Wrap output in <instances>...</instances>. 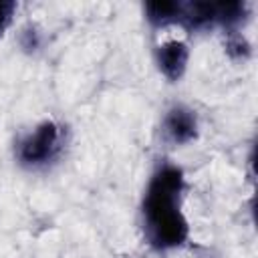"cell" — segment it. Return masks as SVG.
Instances as JSON below:
<instances>
[{
  "instance_id": "obj_1",
  "label": "cell",
  "mask_w": 258,
  "mask_h": 258,
  "mask_svg": "<svg viewBox=\"0 0 258 258\" xmlns=\"http://www.w3.org/2000/svg\"><path fill=\"white\" fill-rule=\"evenodd\" d=\"M185 177L181 167L161 163L149 177L141 200V226L147 244L165 252L185 244L189 224L181 212Z\"/></svg>"
},
{
  "instance_id": "obj_2",
  "label": "cell",
  "mask_w": 258,
  "mask_h": 258,
  "mask_svg": "<svg viewBox=\"0 0 258 258\" xmlns=\"http://www.w3.org/2000/svg\"><path fill=\"white\" fill-rule=\"evenodd\" d=\"M64 147V129L60 123L46 119L40 121L32 131L16 143V159L20 165L28 169L46 167L52 163Z\"/></svg>"
},
{
  "instance_id": "obj_3",
  "label": "cell",
  "mask_w": 258,
  "mask_h": 258,
  "mask_svg": "<svg viewBox=\"0 0 258 258\" xmlns=\"http://www.w3.org/2000/svg\"><path fill=\"white\" fill-rule=\"evenodd\" d=\"M198 115L185 105H171L161 121L163 139L171 145H185L198 137Z\"/></svg>"
},
{
  "instance_id": "obj_4",
  "label": "cell",
  "mask_w": 258,
  "mask_h": 258,
  "mask_svg": "<svg viewBox=\"0 0 258 258\" xmlns=\"http://www.w3.org/2000/svg\"><path fill=\"white\" fill-rule=\"evenodd\" d=\"M187 60H189V48L183 40L173 38V40H167L155 48L157 69L171 83H175L183 77V73L187 69Z\"/></svg>"
},
{
  "instance_id": "obj_5",
  "label": "cell",
  "mask_w": 258,
  "mask_h": 258,
  "mask_svg": "<svg viewBox=\"0 0 258 258\" xmlns=\"http://www.w3.org/2000/svg\"><path fill=\"white\" fill-rule=\"evenodd\" d=\"M145 18L151 26H167V24H179L181 16V2L177 0H161V2H147L145 6Z\"/></svg>"
},
{
  "instance_id": "obj_6",
  "label": "cell",
  "mask_w": 258,
  "mask_h": 258,
  "mask_svg": "<svg viewBox=\"0 0 258 258\" xmlns=\"http://www.w3.org/2000/svg\"><path fill=\"white\" fill-rule=\"evenodd\" d=\"M16 12V4L12 0H0V36L4 34V30L8 28L12 16Z\"/></svg>"
},
{
  "instance_id": "obj_7",
  "label": "cell",
  "mask_w": 258,
  "mask_h": 258,
  "mask_svg": "<svg viewBox=\"0 0 258 258\" xmlns=\"http://www.w3.org/2000/svg\"><path fill=\"white\" fill-rule=\"evenodd\" d=\"M20 42H22V48L26 50H36L40 46V34L34 26H26L22 30V36H20Z\"/></svg>"
}]
</instances>
